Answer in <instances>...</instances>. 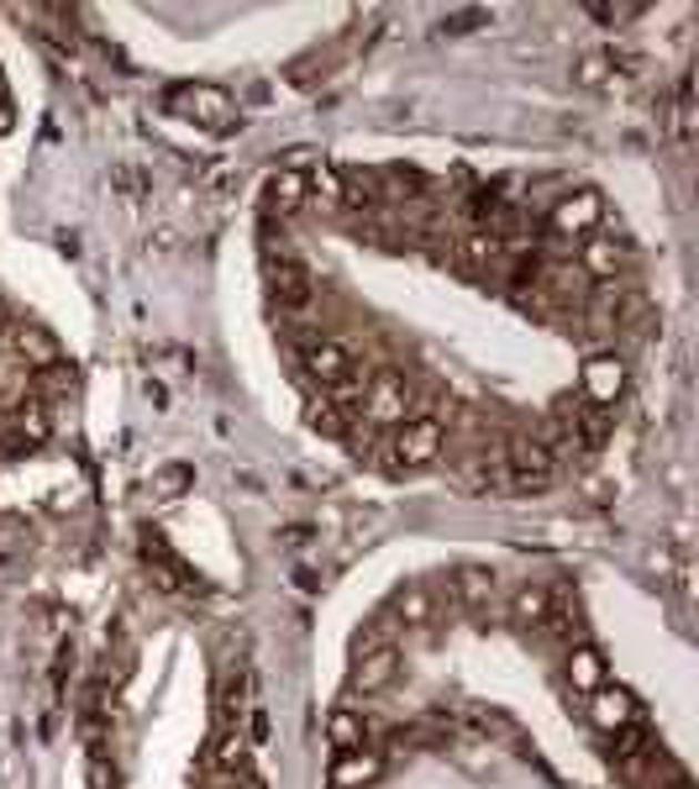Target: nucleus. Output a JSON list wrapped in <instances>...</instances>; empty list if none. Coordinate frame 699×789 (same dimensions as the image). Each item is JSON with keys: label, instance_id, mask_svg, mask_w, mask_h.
<instances>
[{"label": "nucleus", "instance_id": "obj_11", "mask_svg": "<svg viewBox=\"0 0 699 789\" xmlns=\"http://www.w3.org/2000/svg\"><path fill=\"white\" fill-rule=\"evenodd\" d=\"M305 201H311V174H305V169H280V174L269 180V211H274V216H295Z\"/></svg>", "mask_w": 699, "mask_h": 789}, {"label": "nucleus", "instance_id": "obj_1", "mask_svg": "<svg viewBox=\"0 0 699 789\" xmlns=\"http://www.w3.org/2000/svg\"><path fill=\"white\" fill-rule=\"evenodd\" d=\"M384 468L389 474H411V468H426V464H437V453H442V426L432 422V416H411V422H399L395 426V437L384 443Z\"/></svg>", "mask_w": 699, "mask_h": 789}, {"label": "nucleus", "instance_id": "obj_27", "mask_svg": "<svg viewBox=\"0 0 699 789\" xmlns=\"http://www.w3.org/2000/svg\"><path fill=\"white\" fill-rule=\"evenodd\" d=\"M0 132H11V111L6 105H0Z\"/></svg>", "mask_w": 699, "mask_h": 789}, {"label": "nucleus", "instance_id": "obj_9", "mask_svg": "<svg viewBox=\"0 0 699 789\" xmlns=\"http://www.w3.org/2000/svg\"><path fill=\"white\" fill-rule=\"evenodd\" d=\"M395 648H374V653H358V664H353V674H347V689L353 695H379V689H389V679H395Z\"/></svg>", "mask_w": 699, "mask_h": 789}, {"label": "nucleus", "instance_id": "obj_3", "mask_svg": "<svg viewBox=\"0 0 699 789\" xmlns=\"http://www.w3.org/2000/svg\"><path fill=\"white\" fill-rule=\"evenodd\" d=\"M305 368H311V380H321L326 390H353L358 385V364H353V353L332 337H321V343L305 347Z\"/></svg>", "mask_w": 699, "mask_h": 789}, {"label": "nucleus", "instance_id": "obj_20", "mask_svg": "<svg viewBox=\"0 0 699 789\" xmlns=\"http://www.w3.org/2000/svg\"><path fill=\"white\" fill-rule=\"evenodd\" d=\"M211 763L226 773H242L247 769V737H242V731H221L216 748H211Z\"/></svg>", "mask_w": 699, "mask_h": 789}, {"label": "nucleus", "instance_id": "obj_10", "mask_svg": "<svg viewBox=\"0 0 699 789\" xmlns=\"http://www.w3.org/2000/svg\"><path fill=\"white\" fill-rule=\"evenodd\" d=\"M499 237H489V232H474V237H463L458 253H453V269L458 274H468V280H479V274H489V269H499Z\"/></svg>", "mask_w": 699, "mask_h": 789}, {"label": "nucleus", "instance_id": "obj_25", "mask_svg": "<svg viewBox=\"0 0 699 789\" xmlns=\"http://www.w3.org/2000/svg\"><path fill=\"white\" fill-rule=\"evenodd\" d=\"M605 69H610V59H605V53H589V59L579 63V80L584 84H599V80H605Z\"/></svg>", "mask_w": 699, "mask_h": 789}, {"label": "nucleus", "instance_id": "obj_4", "mask_svg": "<svg viewBox=\"0 0 699 789\" xmlns=\"http://www.w3.org/2000/svg\"><path fill=\"white\" fill-rule=\"evenodd\" d=\"M584 395H589V405H599V411L626 395V364H620L616 353H595V358L584 364Z\"/></svg>", "mask_w": 699, "mask_h": 789}, {"label": "nucleus", "instance_id": "obj_16", "mask_svg": "<svg viewBox=\"0 0 699 789\" xmlns=\"http://www.w3.org/2000/svg\"><path fill=\"white\" fill-rule=\"evenodd\" d=\"M453 589H458V600L468 610H489L495 606V574H489V568H458V574H453Z\"/></svg>", "mask_w": 699, "mask_h": 789}, {"label": "nucleus", "instance_id": "obj_15", "mask_svg": "<svg viewBox=\"0 0 699 789\" xmlns=\"http://www.w3.org/2000/svg\"><path fill=\"white\" fill-rule=\"evenodd\" d=\"M568 685L579 689V695H595L599 685H610V679H605V653L589 648V643L568 653Z\"/></svg>", "mask_w": 699, "mask_h": 789}, {"label": "nucleus", "instance_id": "obj_2", "mask_svg": "<svg viewBox=\"0 0 699 789\" xmlns=\"http://www.w3.org/2000/svg\"><path fill=\"white\" fill-rule=\"evenodd\" d=\"M169 111L184 117V122H200L205 132H226V127L237 122L232 95L216 90V84H180V90H169Z\"/></svg>", "mask_w": 699, "mask_h": 789}, {"label": "nucleus", "instance_id": "obj_26", "mask_svg": "<svg viewBox=\"0 0 699 789\" xmlns=\"http://www.w3.org/2000/svg\"><path fill=\"white\" fill-rule=\"evenodd\" d=\"M641 6H589V17L595 21H631Z\"/></svg>", "mask_w": 699, "mask_h": 789}, {"label": "nucleus", "instance_id": "obj_8", "mask_svg": "<svg viewBox=\"0 0 699 789\" xmlns=\"http://www.w3.org/2000/svg\"><path fill=\"white\" fill-rule=\"evenodd\" d=\"M505 458H510V474H516V485H547V479H553V453H547V447H541V437H516V443H510V453H505Z\"/></svg>", "mask_w": 699, "mask_h": 789}, {"label": "nucleus", "instance_id": "obj_7", "mask_svg": "<svg viewBox=\"0 0 699 789\" xmlns=\"http://www.w3.org/2000/svg\"><path fill=\"white\" fill-rule=\"evenodd\" d=\"M368 416L379 426L411 422V390H405L399 374H374V385H368Z\"/></svg>", "mask_w": 699, "mask_h": 789}, {"label": "nucleus", "instance_id": "obj_21", "mask_svg": "<svg viewBox=\"0 0 699 789\" xmlns=\"http://www.w3.org/2000/svg\"><path fill=\"white\" fill-rule=\"evenodd\" d=\"M305 422L316 426V432H326V437H342V432H347V416H342V405L326 401V395L305 405Z\"/></svg>", "mask_w": 699, "mask_h": 789}, {"label": "nucleus", "instance_id": "obj_14", "mask_svg": "<svg viewBox=\"0 0 699 789\" xmlns=\"http://www.w3.org/2000/svg\"><path fill=\"white\" fill-rule=\"evenodd\" d=\"M269 280H274V301L280 305H305L311 301V269L295 259H280L269 269Z\"/></svg>", "mask_w": 699, "mask_h": 789}, {"label": "nucleus", "instance_id": "obj_13", "mask_svg": "<svg viewBox=\"0 0 699 789\" xmlns=\"http://www.w3.org/2000/svg\"><path fill=\"white\" fill-rule=\"evenodd\" d=\"M326 737H332V748L337 752H358L368 748V716L353 706H337L332 716H326Z\"/></svg>", "mask_w": 699, "mask_h": 789}, {"label": "nucleus", "instance_id": "obj_17", "mask_svg": "<svg viewBox=\"0 0 699 789\" xmlns=\"http://www.w3.org/2000/svg\"><path fill=\"white\" fill-rule=\"evenodd\" d=\"M11 347H17L21 358H27V364H38V368H48V364H59V343H53V337H48V332H42V326H11Z\"/></svg>", "mask_w": 699, "mask_h": 789}, {"label": "nucleus", "instance_id": "obj_22", "mask_svg": "<svg viewBox=\"0 0 699 789\" xmlns=\"http://www.w3.org/2000/svg\"><path fill=\"white\" fill-rule=\"evenodd\" d=\"M620 269V247L616 243H589L584 247V274H595V280H610Z\"/></svg>", "mask_w": 699, "mask_h": 789}, {"label": "nucleus", "instance_id": "obj_24", "mask_svg": "<svg viewBox=\"0 0 699 789\" xmlns=\"http://www.w3.org/2000/svg\"><path fill=\"white\" fill-rule=\"evenodd\" d=\"M48 432H53V422H48V405H42V401L21 405V437H27V443H48Z\"/></svg>", "mask_w": 699, "mask_h": 789}, {"label": "nucleus", "instance_id": "obj_19", "mask_svg": "<svg viewBox=\"0 0 699 789\" xmlns=\"http://www.w3.org/2000/svg\"><path fill=\"white\" fill-rule=\"evenodd\" d=\"M395 616L405 621V627H426V621L437 616V595H432L426 585H405L395 595Z\"/></svg>", "mask_w": 699, "mask_h": 789}, {"label": "nucleus", "instance_id": "obj_6", "mask_svg": "<svg viewBox=\"0 0 699 789\" xmlns=\"http://www.w3.org/2000/svg\"><path fill=\"white\" fill-rule=\"evenodd\" d=\"M605 216V205H599L595 190H579V195H568V201L553 205V232L558 237H589Z\"/></svg>", "mask_w": 699, "mask_h": 789}, {"label": "nucleus", "instance_id": "obj_23", "mask_svg": "<svg viewBox=\"0 0 699 789\" xmlns=\"http://www.w3.org/2000/svg\"><path fill=\"white\" fill-rule=\"evenodd\" d=\"M190 479H195V474H190L184 464H169V468H159V474H153V495H159V500H174V495H184V489H190Z\"/></svg>", "mask_w": 699, "mask_h": 789}, {"label": "nucleus", "instance_id": "obj_18", "mask_svg": "<svg viewBox=\"0 0 699 789\" xmlns=\"http://www.w3.org/2000/svg\"><path fill=\"white\" fill-rule=\"evenodd\" d=\"M547 610H553V595L541 585H520L516 595H510V621H516V627H541Z\"/></svg>", "mask_w": 699, "mask_h": 789}, {"label": "nucleus", "instance_id": "obj_12", "mask_svg": "<svg viewBox=\"0 0 699 789\" xmlns=\"http://www.w3.org/2000/svg\"><path fill=\"white\" fill-rule=\"evenodd\" d=\"M384 769V758L374 748H358V752H337V763H332V785L337 789H363L374 785Z\"/></svg>", "mask_w": 699, "mask_h": 789}, {"label": "nucleus", "instance_id": "obj_5", "mask_svg": "<svg viewBox=\"0 0 699 789\" xmlns=\"http://www.w3.org/2000/svg\"><path fill=\"white\" fill-rule=\"evenodd\" d=\"M589 721H595L605 737H616V731H626L631 721H637V700H631V689L620 685H599L595 695H589Z\"/></svg>", "mask_w": 699, "mask_h": 789}]
</instances>
